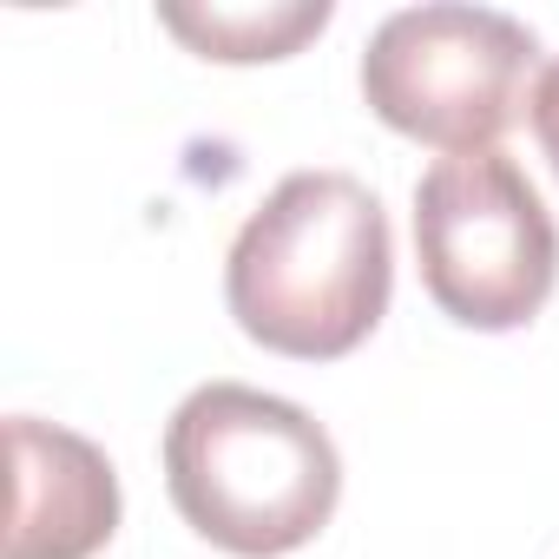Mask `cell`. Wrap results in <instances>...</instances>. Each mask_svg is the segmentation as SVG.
<instances>
[{
	"label": "cell",
	"instance_id": "obj_1",
	"mask_svg": "<svg viewBox=\"0 0 559 559\" xmlns=\"http://www.w3.org/2000/svg\"><path fill=\"white\" fill-rule=\"evenodd\" d=\"M395 243L376 191L349 171H290L237 230L224 297L250 343L336 362L389 317Z\"/></svg>",
	"mask_w": 559,
	"mask_h": 559
},
{
	"label": "cell",
	"instance_id": "obj_2",
	"mask_svg": "<svg viewBox=\"0 0 559 559\" xmlns=\"http://www.w3.org/2000/svg\"><path fill=\"white\" fill-rule=\"evenodd\" d=\"M165 487L185 526L237 559L310 546L343 493V461L323 421L243 382H204L165 428Z\"/></svg>",
	"mask_w": 559,
	"mask_h": 559
},
{
	"label": "cell",
	"instance_id": "obj_3",
	"mask_svg": "<svg viewBox=\"0 0 559 559\" xmlns=\"http://www.w3.org/2000/svg\"><path fill=\"white\" fill-rule=\"evenodd\" d=\"M533 67L539 40L526 21L500 8L435 0V8L389 14L369 34L362 99L389 132L435 145L441 158H461L493 152L533 112Z\"/></svg>",
	"mask_w": 559,
	"mask_h": 559
},
{
	"label": "cell",
	"instance_id": "obj_4",
	"mask_svg": "<svg viewBox=\"0 0 559 559\" xmlns=\"http://www.w3.org/2000/svg\"><path fill=\"white\" fill-rule=\"evenodd\" d=\"M415 257L461 330H520L559 284V230L526 171L493 152L435 158L415 185Z\"/></svg>",
	"mask_w": 559,
	"mask_h": 559
},
{
	"label": "cell",
	"instance_id": "obj_5",
	"mask_svg": "<svg viewBox=\"0 0 559 559\" xmlns=\"http://www.w3.org/2000/svg\"><path fill=\"white\" fill-rule=\"evenodd\" d=\"M8 454H14V513L0 559H93L119 533V474L86 435L14 415Z\"/></svg>",
	"mask_w": 559,
	"mask_h": 559
},
{
	"label": "cell",
	"instance_id": "obj_6",
	"mask_svg": "<svg viewBox=\"0 0 559 559\" xmlns=\"http://www.w3.org/2000/svg\"><path fill=\"white\" fill-rule=\"evenodd\" d=\"M158 21L204 60L250 67L284 60L330 27V0H263V8H158Z\"/></svg>",
	"mask_w": 559,
	"mask_h": 559
},
{
	"label": "cell",
	"instance_id": "obj_7",
	"mask_svg": "<svg viewBox=\"0 0 559 559\" xmlns=\"http://www.w3.org/2000/svg\"><path fill=\"white\" fill-rule=\"evenodd\" d=\"M533 139H539V152H546V165L559 171V60L539 73V86H533Z\"/></svg>",
	"mask_w": 559,
	"mask_h": 559
}]
</instances>
